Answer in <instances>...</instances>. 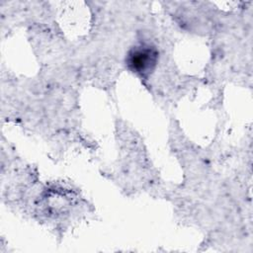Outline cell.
I'll list each match as a JSON object with an SVG mask.
<instances>
[{
  "label": "cell",
  "mask_w": 253,
  "mask_h": 253,
  "mask_svg": "<svg viewBox=\"0 0 253 253\" xmlns=\"http://www.w3.org/2000/svg\"><path fill=\"white\" fill-rule=\"evenodd\" d=\"M157 53L154 49L149 46L139 47L134 49L129 54L128 64L137 73L144 74L152 70L155 62H156Z\"/></svg>",
  "instance_id": "cell-1"
}]
</instances>
